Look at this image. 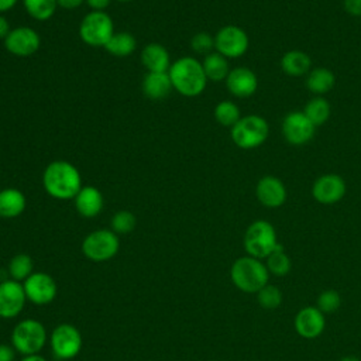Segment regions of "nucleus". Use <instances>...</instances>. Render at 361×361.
<instances>
[{
	"label": "nucleus",
	"instance_id": "1",
	"mask_svg": "<svg viewBox=\"0 0 361 361\" xmlns=\"http://www.w3.org/2000/svg\"><path fill=\"white\" fill-rule=\"evenodd\" d=\"M42 185L49 196L59 200L75 199L83 186L78 168L62 159L47 165L42 173Z\"/></svg>",
	"mask_w": 361,
	"mask_h": 361
},
{
	"label": "nucleus",
	"instance_id": "2",
	"mask_svg": "<svg viewBox=\"0 0 361 361\" xmlns=\"http://www.w3.org/2000/svg\"><path fill=\"white\" fill-rule=\"evenodd\" d=\"M172 87L186 97H195L203 93L207 85V76L202 62L193 56H182L171 63L168 71Z\"/></svg>",
	"mask_w": 361,
	"mask_h": 361
},
{
	"label": "nucleus",
	"instance_id": "3",
	"mask_svg": "<svg viewBox=\"0 0 361 361\" xmlns=\"http://www.w3.org/2000/svg\"><path fill=\"white\" fill-rule=\"evenodd\" d=\"M230 276L233 283L245 293H257L268 283L269 271L261 259L245 255L240 257L231 265Z\"/></svg>",
	"mask_w": 361,
	"mask_h": 361
},
{
	"label": "nucleus",
	"instance_id": "4",
	"mask_svg": "<svg viewBox=\"0 0 361 361\" xmlns=\"http://www.w3.org/2000/svg\"><path fill=\"white\" fill-rule=\"evenodd\" d=\"M233 142L243 149H252L262 145L269 135L268 121L258 114L241 117L230 131Z\"/></svg>",
	"mask_w": 361,
	"mask_h": 361
},
{
	"label": "nucleus",
	"instance_id": "5",
	"mask_svg": "<svg viewBox=\"0 0 361 361\" xmlns=\"http://www.w3.org/2000/svg\"><path fill=\"white\" fill-rule=\"evenodd\" d=\"M276 231L267 220L252 221L244 234V248L250 257L267 258L278 247Z\"/></svg>",
	"mask_w": 361,
	"mask_h": 361
},
{
	"label": "nucleus",
	"instance_id": "6",
	"mask_svg": "<svg viewBox=\"0 0 361 361\" xmlns=\"http://www.w3.org/2000/svg\"><path fill=\"white\" fill-rule=\"evenodd\" d=\"M47 341L44 324L35 319H24L11 331V345L23 355L38 354Z\"/></svg>",
	"mask_w": 361,
	"mask_h": 361
},
{
	"label": "nucleus",
	"instance_id": "7",
	"mask_svg": "<svg viewBox=\"0 0 361 361\" xmlns=\"http://www.w3.org/2000/svg\"><path fill=\"white\" fill-rule=\"evenodd\" d=\"M114 34L111 17L104 11H90L79 25L80 39L90 47H106Z\"/></svg>",
	"mask_w": 361,
	"mask_h": 361
},
{
	"label": "nucleus",
	"instance_id": "8",
	"mask_svg": "<svg viewBox=\"0 0 361 361\" xmlns=\"http://www.w3.org/2000/svg\"><path fill=\"white\" fill-rule=\"evenodd\" d=\"M120 248L118 235L113 230L100 228L89 233L82 243V252L93 262L111 259Z\"/></svg>",
	"mask_w": 361,
	"mask_h": 361
},
{
	"label": "nucleus",
	"instance_id": "9",
	"mask_svg": "<svg viewBox=\"0 0 361 361\" xmlns=\"http://www.w3.org/2000/svg\"><path fill=\"white\" fill-rule=\"evenodd\" d=\"M82 334L69 323L58 324L51 333V348L58 360H71L82 350Z\"/></svg>",
	"mask_w": 361,
	"mask_h": 361
},
{
	"label": "nucleus",
	"instance_id": "10",
	"mask_svg": "<svg viewBox=\"0 0 361 361\" xmlns=\"http://www.w3.org/2000/svg\"><path fill=\"white\" fill-rule=\"evenodd\" d=\"M248 45V35L238 25H224L214 35V49L227 59L243 56L247 52Z\"/></svg>",
	"mask_w": 361,
	"mask_h": 361
},
{
	"label": "nucleus",
	"instance_id": "11",
	"mask_svg": "<svg viewBox=\"0 0 361 361\" xmlns=\"http://www.w3.org/2000/svg\"><path fill=\"white\" fill-rule=\"evenodd\" d=\"M281 131L288 144L299 147L312 141L316 127L303 111H290L283 117Z\"/></svg>",
	"mask_w": 361,
	"mask_h": 361
},
{
	"label": "nucleus",
	"instance_id": "12",
	"mask_svg": "<svg viewBox=\"0 0 361 361\" xmlns=\"http://www.w3.org/2000/svg\"><path fill=\"white\" fill-rule=\"evenodd\" d=\"M23 283L27 300L34 305L44 306L51 303L56 296V283L54 278L45 272H32Z\"/></svg>",
	"mask_w": 361,
	"mask_h": 361
},
{
	"label": "nucleus",
	"instance_id": "13",
	"mask_svg": "<svg viewBox=\"0 0 361 361\" xmlns=\"http://www.w3.org/2000/svg\"><path fill=\"white\" fill-rule=\"evenodd\" d=\"M27 296L21 282L4 279L0 282V317L13 319L21 313Z\"/></svg>",
	"mask_w": 361,
	"mask_h": 361
},
{
	"label": "nucleus",
	"instance_id": "14",
	"mask_svg": "<svg viewBox=\"0 0 361 361\" xmlns=\"http://www.w3.org/2000/svg\"><path fill=\"white\" fill-rule=\"evenodd\" d=\"M347 186L344 179L337 173L320 175L312 185V196L322 204H334L345 195Z\"/></svg>",
	"mask_w": 361,
	"mask_h": 361
},
{
	"label": "nucleus",
	"instance_id": "15",
	"mask_svg": "<svg viewBox=\"0 0 361 361\" xmlns=\"http://www.w3.org/2000/svg\"><path fill=\"white\" fill-rule=\"evenodd\" d=\"M39 34L30 27H17L4 38L6 49L16 56H30L39 49Z\"/></svg>",
	"mask_w": 361,
	"mask_h": 361
},
{
	"label": "nucleus",
	"instance_id": "16",
	"mask_svg": "<svg viewBox=\"0 0 361 361\" xmlns=\"http://www.w3.org/2000/svg\"><path fill=\"white\" fill-rule=\"evenodd\" d=\"M255 196L262 206L268 209H276L286 202L288 192L285 183L279 178L274 175H264L257 182Z\"/></svg>",
	"mask_w": 361,
	"mask_h": 361
},
{
	"label": "nucleus",
	"instance_id": "17",
	"mask_svg": "<svg viewBox=\"0 0 361 361\" xmlns=\"http://www.w3.org/2000/svg\"><path fill=\"white\" fill-rule=\"evenodd\" d=\"M227 90L240 99H245L252 96L258 89V78L250 68L237 66L230 69L226 78Z\"/></svg>",
	"mask_w": 361,
	"mask_h": 361
},
{
	"label": "nucleus",
	"instance_id": "18",
	"mask_svg": "<svg viewBox=\"0 0 361 361\" xmlns=\"http://www.w3.org/2000/svg\"><path fill=\"white\" fill-rule=\"evenodd\" d=\"M326 327V317L316 306H306L295 316V329L303 338L319 337Z\"/></svg>",
	"mask_w": 361,
	"mask_h": 361
},
{
	"label": "nucleus",
	"instance_id": "19",
	"mask_svg": "<svg viewBox=\"0 0 361 361\" xmlns=\"http://www.w3.org/2000/svg\"><path fill=\"white\" fill-rule=\"evenodd\" d=\"M75 207L78 213L83 217H96L103 209V195L94 186H82V189L75 196Z\"/></svg>",
	"mask_w": 361,
	"mask_h": 361
},
{
	"label": "nucleus",
	"instance_id": "20",
	"mask_svg": "<svg viewBox=\"0 0 361 361\" xmlns=\"http://www.w3.org/2000/svg\"><path fill=\"white\" fill-rule=\"evenodd\" d=\"M141 62L148 72H168L171 68V56L161 44L151 42L141 51Z\"/></svg>",
	"mask_w": 361,
	"mask_h": 361
},
{
	"label": "nucleus",
	"instance_id": "21",
	"mask_svg": "<svg viewBox=\"0 0 361 361\" xmlns=\"http://www.w3.org/2000/svg\"><path fill=\"white\" fill-rule=\"evenodd\" d=\"M141 87L142 93L151 100H161L173 89L168 72H148L142 79Z\"/></svg>",
	"mask_w": 361,
	"mask_h": 361
},
{
	"label": "nucleus",
	"instance_id": "22",
	"mask_svg": "<svg viewBox=\"0 0 361 361\" xmlns=\"http://www.w3.org/2000/svg\"><path fill=\"white\" fill-rule=\"evenodd\" d=\"M281 69L283 73L292 78H300L310 72L312 59L310 56L300 49L286 51L281 58Z\"/></svg>",
	"mask_w": 361,
	"mask_h": 361
},
{
	"label": "nucleus",
	"instance_id": "23",
	"mask_svg": "<svg viewBox=\"0 0 361 361\" xmlns=\"http://www.w3.org/2000/svg\"><path fill=\"white\" fill-rule=\"evenodd\" d=\"M27 206L24 193L16 188H6L0 190V217L14 219L18 217Z\"/></svg>",
	"mask_w": 361,
	"mask_h": 361
},
{
	"label": "nucleus",
	"instance_id": "24",
	"mask_svg": "<svg viewBox=\"0 0 361 361\" xmlns=\"http://www.w3.org/2000/svg\"><path fill=\"white\" fill-rule=\"evenodd\" d=\"M334 83H336L334 73L330 69L323 66L313 68L306 75V87L316 96H322L330 92Z\"/></svg>",
	"mask_w": 361,
	"mask_h": 361
},
{
	"label": "nucleus",
	"instance_id": "25",
	"mask_svg": "<svg viewBox=\"0 0 361 361\" xmlns=\"http://www.w3.org/2000/svg\"><path fill=\"white\" fill-rule=\"evenodd\" d=\"M203 71L207 76V80H213V82H220V80H226L230 68H228V61L226 56H223L221 54L216 52H210L204 56L203 62Z\"/></svg>",
	"mask_w": 361,
	"mask_h": 361
},
{
	"label": "nucleus",
	"instance_id": "26",
	"mask_svg": "<svg viewBox=\"0 0 361 361\" xmlns=\"http://www.w3.org/2000/svg\"><path fill=\"white\" fill-rule=\"evenodd\" d=\"M302 111L314 124V127H319L330 118L331 107L327 99L323 96H314L305 104Z\"/></svg>",
	"mask_w": 361,
	"mask_h": 361
},
{
	"label": "nucleus",
	"instance_id": "27",
	"mask_svg": "<svg viewBox=\"0 0 361 361\" xmlns=\"http://www.w3.org/2000/svg\"><path fill=\"white\" fill-rule=\"evenodd\" d=\"M137 48V39L130 32H114L104 49L114 56H128Z\"/></svg>",
	"mask_w": 361,
	"mask_h": 361
},
{
	"label": "nucleus",
	"instance_id": "28",
	"mask_svg": "<svg viewBox=\"0 0 361 361\" xmlns=\"http://www.w3.org/2000/svg\"><path fill=\"white\" fill-rule=\"evenodd\" d=\"M23 4L25 11L38 21L49 20L58 7L56 0H23Z\"/></svg>",
	"mask_w": 361,
	"mask_h": 361
},
{
	"label": "nucleus",
	"instance_id": "29",
	"mask_svg": "<svg viewBox=\"0 0 361 361\" xmlns=\"http://www.w3.org/2000/svg\"><path fill=\"white\" fill-rule=\"evenodd\" d=\"M265 259H267L265 265H267L269 274L276 275V276H285L292 268L290 258L283 251V247L281 244H278V247Z\"/></svg>",
	"mask_w": 361,
	"mask_h": 361
},
{
	"label": "nucleus",
	"instance_id": "30",
	"mask_svg": "<svg viewBox=\"0 0 361 361\" xmlns=\"http://www.w3.org/2000/svg\"><path fill=\"white\" fill-rule=\"evenodd\" d=\"M214 118L224 127H233L240 118V109L231 100H223L214 107Z\"/></svg>",
	"mask_w": 361,
	"mask_h": 361
},
{
	"label": "nucleus",
	"instance_id": "31",
	"mask_svg": "<svg viewBox=\"0 0 361 361\" xmlns=\"http://www.w3.org/2000/svg\"><path fill=\"white\" fill-rule=\"evenodd\" d=\"M8 274L11 279L24 282L32 274V259L27 254H17L8 262Z\"/></svg>",
	"mask_w": 361,
	"mask_h": 361
},
{
	"label": "nucleus",
	"instance_id": "32",
	"mask_svg": "<svg viewBox=\"0 0 361 361\" xmlns=\"http://www.w3.org/2000/svg\"><path fill=\"white\" fill-rule=\"evenodd\" d=\"M257 299L261 307L267 310H274L282 303V292L278 286L267 283L257 292Z\"/></svg>",
	"mask_w": 361,
	"mask_h": 361
},
{
	"label": "nucleus",
	"instance_id": "33",
	"mask_svg": "<svg viewBox=\"0 0 361 361\" xmlns=\"http://www.w3.org/2000/svg\"><path fill=\"white\" fill-rule=\"evenodd\" d=\"M137 219L128 210H120L111 217V230L118 234H127L135 228Z\"/></svg>",
	"mask_w": 361,
	"mask_h": 361
},
{
	"label": "nucleus",
	"instance_id": "34",
	"mask_svg": "<svg viewBox=\"0 0 361 361\" xmlns=\"http://www.w3.org/2000/svg\"><path fill=\"white\" fill-rule=\"evenodd\" d=\"M341 305V298L340 293L336 289H326L323 290L319 298H317V309L323 313V314H329L336 312Z\"/></svg>",
	"mask_w": 361,
	"mask_h": 361
},
{
	"label": "nucleus",
	"instance_id": "35",
	"mask_svg": "<svg viewBox=\"0 0 361 361\" xmlns=\"http://www.w3.org/2000/svg\"><path fill=\"white\" fill-rule=\"evenodd\" d=\"M190 47L197 54H210L214 49V37L209 32H197L190 39Z\"/></svg>",
	"mask_w": 361,
	"mask_h": 361
},
{
	"label": "nucleus",
	"instance_id": "36",
	"mask_svg": "<svg viewBox=\"0 0 361 361\" xmlns=\"http://www.w3.org/2000/svg\"><path fill=\"white\" fill-rule=\"evenodd\" d=\"M344 10L353 17H361V0H343Z\"/></svg>",
	"mask_w": 361,
	"mask_h": 361
},
{
	"label": "nucleus",
	"instance_id": "37",
	"mask_svg": "<svg viewBox=\"0 0 361 361\" xmlns=\"http://www.w3.org/2000/svg\"><path fill=\"white\" fill-rule=\"evenodd\" d=\"M16 348L8 344H0V361H14L16 360Z\"/></svg>",
	"mask_w": 361,
	"mask_h": 361
},
{
	"label": "nucleus",
	"instance_id": "38",
	"mask_svg": "<svg viewBox=\"0 0 361 361\" xmlns=\"http://www.w3.org/2000/svg\"><path fill=\"white\" fill-rule=\"evenodd\" d=\"M86 3L92 11H104V8H107L110 4V0H86Z\"/></svg>",
	"mask_w": 361,
	"mask_h": 361
},
{
	"label": "nucleus",
	"instance_id": "39",
	"mask_svg": "<svg viewBox=\"0 0 361 361\" xmlns=\"http://www.w3.org/2000/svg\"><path fill=\"white\" fill-rule=\"evenodd\" d=\"M58 6L66 10H72V8H78L79 6H82L86 0H56Z\"/></svg>",
	"mask_w": 361,
	"mask_h": 361
},
{
	"label": "nucleus",
	"instance_id": "40",
	"mask_svg": "<svg viewBox=\"0 0 361 361\" xmlns=\"http://www.w3.org/2000/svg\"><path fill=\"white\" fill-rule=\"evenodd\" d=\"M10 31H11V30H10L8 21L6 20L4 16L0 14V39H4V38L8 35Z\"/></svg>",
	"mask_w": 361,
	"mask_h": 361
},
{
	"label": "nucleus",
	"instance_id": "41",
	"mask_svg": "<svg viewBox=\"0 0 361 361\" xmlns=\"http://www.w3.org/2000/svg\"><path fill=\"white\" fill-rule=\"evenodd\" d=\"M17 1L18 0H0V13L11 10L17 4Z\"/></svg>",
	"mask_w": 361,
	"mask_h": 361
},
{
	"label": "nucleus",
	"instance_id": "42",
	"mask_svg": "<svg viewBox=\"0 0 361 361\" xmlns=\"http://www.w3.org/2000/svg\"><path fill=\"white\" fill-rule=\"evenodd\" d=\"M21 361H47V358H45V357H42V355H39V353H38V354L24 355Z\"/></svg>",
	"mask_w": 361,
	"mask_h": 361
},
{
	"label": "nucleus",
	"instance_id": "43",
	"mask_svg": "<svg viewBox=\"0 0 361 361\" xmlns=\"http://www.w3.org/2000/svg\"><path fill=\"white\" fill-rule=\"evenodd\" d=\"M341 361H361V360H358L357 357H353V355H347V357L341 358Z\"/></svg>",
	"mask_w": 361,
	"mask_h": 361
},
{
	"label": "nucleus",
	"instance_id": "44",
	"mask_svg": "<svg viewBox=\"0 0 361 361\" xmlns=\"http://www.w3.org/2000/svg\"><path fill=\"white\" fill-rule=\"evenodd\" d=\"M117 1H123V3H126V1H131V0H117Z\"/></svg>",
	"mask_w": 361,
	"mask_h": 361
}]
</instances>
